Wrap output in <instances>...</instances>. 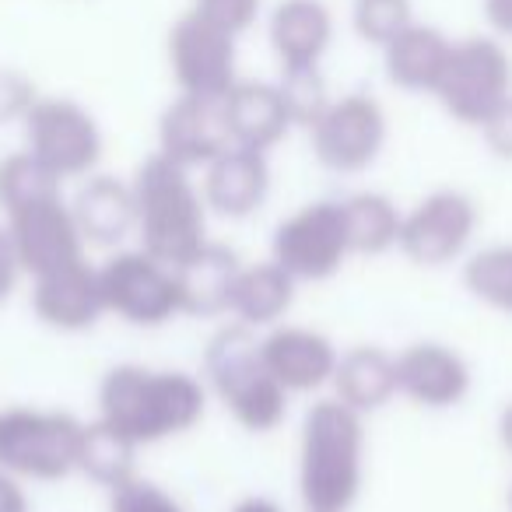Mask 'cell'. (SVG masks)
<instances>
[{
  "label": "cell",
  "mask_w": 512,
  "mask_h": 512,
  "mask_svg": "<svg viewBox=\"0 0 512 512\" xmlns=\"http://www.w3.org/2000/svg\"><path fill=\"white\" fill-rule=\"evenodd\" d=\"M95 404L99 421L144 449L193 432L207 414V386L183 369L123 362L102 376Z\"/></svg>",
  "instance_id": "6da1fadb"
},
{
  "label": "cell",
  "mask_w": 512,
  "mask_h": 512,
  "mask_svg": "<svg viewBox=\"0 0 512 512\" xmlns=\"http://www.w3.org/2000/svg\"><path fill=\"white\" fill-rule=\"evenodd\" d=\"M365 484V414L316 400L299 435V498L316 512H348Z\"/></svg>",
  "instance_id": "7a4b0ae2"
},
{
  "label": "cell",
  "mask_w": 512,
  "mask_h": 512,
  "mask_svg": "<svg viewBox=\"0 0 512 512\" xmlns=\"http://www.w3.org/2000/svg\"><path fill=\"white\" fill-rule=\"evenodd\" d=\"M130 186H134L137 207L134 235L144 253L158 256L169 267H179L211 242L207 235L211 211H207L204 193L193 183L190 169L155 151L137 165Z\"/></svg>",
  "instance_id": "3957f363"
},
{
  "label": "cell",
  "mask_w": 512,
  "mask_h": 512,
  "mask_svg": "<svg viewBox=\"0 0 512 512\" xmlns=\"http://www.w3.org/2000/svg\"><path fill=\"white\" fill-rule=\"evenodd\" d=\"M204 386L221 400L235 425L253 435H267L285 425L288 393L271 376L260 351L256 330L242 323H225L211 334L204 348Z\"/></svg>",
  "instance_id": "277c9868"
},
{
  "label": "cell",
  "mask_w": 512,
  "mask_h": 512,
  "mask_svg": "<svg viewBox=\"0 0 512 512\" xmlns=\"http://www.w3.org/2000/svg\"><path fill=\"white\" fill-rule=\"evenodd\" d=\"M85 421L53 407H0V467L18 481L53 484L78 474Z\"/></svg>",
  "instance_id": "5b68a950"
},
{
  "label": "cell",
  "mask_w": 512,
  "mask_h": 512,
  "mask_svg": "<svg viewBox=\"0 0 512 512\" xmlns=\"http://www.w3.org/2000/svg\"><path fill=\"white\" fill-rule=\"evenodd\" d=\"M439 106L463 127H481L512 95V57L498 36L456 39L435 85Z\"/></svg>",
  "instance_id": "8992f818"
},
{
  "label": "cell",
  "mask_w": 512,
  "mask_h": 512,
  "mask_svg": "<svg viewBox=\"0 0 512 512\" xmlns=\"http://www.w3.org/2000/svg\"><path fill=\"white\" fill-rule=\"evenodd\" d=\"M25 148L60 179H85L99 169L106 137L81 102L64 95H39L22 120Z\"/></svg>",
  "instance_id": "52a82bcc"
},
{
  "label": "cell",
  "mask_w": 512,
  "mask_h": 512,
  "mask_svg": "<svg viewBox=\"0 0 512 512\" xmlns=\"http://www.w3.org/2000/svg\"><path fill=\"white\" fill-rule=\"evenodd\" d=\"M106 313L141 330H158L183 316L176 267L162 264L158 256L137 249H120L99 267Z\"/></svg>",
  "instance_id": "ba28073f"
},
{
  "label": "cell",
  "mask_w": 512,
  "mask_h": 512,
  "mask_svg": "<svg viewBox=\"0 0 512 512\" xmlns=\"http://www.w3.org/2000/svg\"><path fill=\"white\" fill-rule=\"evenodd\" d=\"M351 239L341 200H313L278 221L271 239V260L295 281H330L348 264Z\"/></svg>",
  "instance_id": "9c48e42d"
},
{
  "label": "cell",
  "mask_w": 512,
  "mask_h": 512,
  "mask_svg": "<svg viewBox=\"0 0 512 512\" xmlns=\"http://www.w3.org/2000/svg\"><path fill=\"white\" fill-rule=\"evenodd\" d=\"M386 134L390 123L383 102L369 92H348L337 95L309 127V144L323 169L337 176H358L383 155Z\"/></svg>",
  "instance_id": "30bf717a"
},
{
  "label": "cell",
  "mask_w": 512,
  "mask_h": 512,
  "mask_svg": "<svg viewBox=\"0 0 512 512\" xmlns=\"http://www.w3.org/2000/svg\"><path fill=\"white\" fill-rule=\"evenodd\" d=\"M169 67L183 95L225 99L228 88L239 81V36L211 18L186 11L169 29Z\"/></svg>",
  "instance_id": "8fae6325"
},
{
  "label": "cell",
  "mask_w": 512,
  "mask_h": 512,
  "mask_svg": "<svg viewBox=\"0 0 512 512\" xmlns=\"http://www.w3.org/2000/svg\"><path fill=\"white\" fill-rule=\"evenodd\" d=\"M477 232V204L463 190H432L404 214L397 249L414 267L439 271L456 264Z\"/></svg>",
  "instance_id": "7c38bea8"
},
{
  "label": "cell",
  "mask_w": 512,
  "mask_h": 512,
  "mask_svg": "<svg viewBox=\"0 0 512 512\" xmlns=\"http://www.w3.org/2000/svg\"><path fill=\"white\" fill-rule=\"evenodd\" d=\"M4 225H8L18 260H22V271L29 278L88 260V242L81 235L78 221H74L71 200L64 193H53V197H43L29 207H18L15 214L4 218Z\"/></svg>",
  "instance_id": "4fadbf2b"
},
{
  "label": "cell",
  "mask_w": 512,
  "mask_h": 512,
  "mask_svg": "<svg viewBox=\"0 0 512 512\" xmlns=\"http://www.w3.org/2000/svg\"><path fill=\"white\" fill-rule=\"evenodd\" d=\"M474 372L456 348L442 341L407 344L397 355V390L425 411H449L470 397Z\"/></svg>",
  "instance_id": "5bb4252c"
},
{
  "label": "cell",
  "mask_w": 512,
  "mask_h": 512,
  "mask_svg": "<svg viewBox=\"0 0 512 512\" xmlns=\"http://www.w3.org/2000/svg\"><path fill=\"white\" fill-rule=\"evenodd\" d=\"M232 144L221 99L179 92L158 116V151L183 169H204Z\"/></svg>",
  "instance_id": "9a60e30c"
},
{
  "label": "cell",
  "mask_w": 512,
  "mask_h": 512,
  "mask_svg": "<svg viewBox=\"0 0 512 512\" xmlns=\"http://www.w3.org/2000/svg\"><path fill=\"white\" fill-rule=\"evenodd\" d=\"M260 351L271 376L285 386V393H316L330 386L337 369V344L323 330L299 327V323H278L260 337Z\"/></svg>",
  "instance_id": "2e32d148"
},
{
  "label": "cell",
  "mask_w": 512,
  "mask_h": 512,
  "mask_svg": "<svg viewBox=\"0 0 512 512\" xmlns=\"http://www.w3.org/2000/svg\"><path fill=\"white\" fill-rule=\"evenodd\" d=\"M32 313L43 327L60 330V334L92 330L106 316L99 267L78 260L71 267L32 278Z\"/></svg>",
  "instance_id": "e0dca14e"
},
{
  "label": "cell",
  "mask_w": 512,
  "mask_h": 512,
  "mask_svg": "<svg viewBox=\"0 0 512 512\" xmlns=\"http://www.w3.org/2000/svg\"><path fill=\"white\" fill-rule=\"evenodd\" d=\"M200 193H204L207 211L218 218H253L271 197V162L264 151L228 144L211 165H204Z\"/></svg>",
  "instance_id": "ac0fdd59"
},
{
  "label": "cell",
  "mask_w": 512,
  "mask_h": 512,
  "mask_svg": "<svg viewBox=\"0 0 512 512\" xmlns=\"http://www.w3.org/2000/svg\"><path fill=\"white\" fill-rule=\"evenodd\" d=\"M228 123V137L239 148H253L271 155L292 130V116L281 99L278 81H235L221 99Z\"/></svg>",
  "instance_id": "d6986e66"
},
{
  "label": "cell",
  "mask_w": 512,
  "mask_h": 512,
  "mask_svg": "<svg viewBox=\"0 0 512 512\" xmlns=\"http://www.w3.org/2000/svg\"><path fill=\"white\" fill-rule=\"evenodd\" d=\"M71 211L88 246H120L137 232L134 186L106 172H92L81 179Z\"/></svg>",
  "instance_id": "ffe728a7"
},
{
  "label": "cell",
  "mask_w": 512,
  "mask_h": 512,
  "mask_svg": "<svg viewBox=\"0 0 512 512\" xmlns=\"http://www.w3.org/2000/svg\"><path fill=\"white\" fill-rule=\"evenodd\" d=\"M281 67H320L334 43V15L323 0H281L267 22Z\"/></svg>",
  "instance_id": "44dd1931"
},
{
  "label": "cell",
  "mask_w": 512,
  "mask_h": 512,
  "mask_svg": "<svg viewBox=\"0 0 512 512\" xmlns=\"http://www.w3.org/2000/svg\"><path fill=\"white\" fill-rule=\"evenodd\" d=\"M242 271V260L225 242H207L204 249L183 260L176 267L179 299H183V316H200V320H218L228 316L235 278Z\"/></svg>",
  "instance_id": "7402d4cb"
},
{
  "label": "cell",
  "mask_w": 512,
  "mask_h": 512,
  "mask_svg": "<svg viewBox=\"0 0 512 512\" xmlns=\"http://www.w3.org/2000/svg\"><path fill=\"white\" fill-rule=\"evenodd\" d=\"M453 39L425 22H411L397 39L383 46V71L393 88L411 95H432L446 71Z\"/></svg>",
  "instance_id": "603a6c76"
},
{
  "label": "cell",
  "mask_w": 512,
  "mask_h": 512,
  "mask_svg": "<svg viewBox=\"0 0 512 512\" xmlns=\"http://www.w3.org/2000/svg\"><path fill=\"white\" fill-rule=\"evenodd\" d=\"M334 397L358 414H376L397 397V355L379 344H355L341 351L334 369Z\"/></svg>",
  "instance_id": "cb8c5ba5"
},
{
  "label": "cell",
  "mask_w": 512,
  "mask_h": 512,
  "mask_svg": "<svg viewBox=\"0 0 512 512\" xmlns=\"http://www.w3.org/2000/svg\"><path fill=\"white\" fill-rule=\"evenodd\" d=\"M295 288L299 281L274 260H260L239 271L228 302V316L249 330H271L285 323L288 309L295 306Z\"/></svg>",
  "instance_id": "d4e9b609"
},
{
  "label": "cell",
  "mask_w": 512,
  "mask_h": 512,
  "mask_svg": "<svg viewBox=\"0 0 512 512\" xmlns=\"http://www.w3.org/2000/svg\"><path fill=\"white\" fill-rule=\"evenodd\" d=\"M344 221H348V239L355 256H383L397 249L404 211L379 190H358L341 200Z\"/></svg>",
  "instance_id": "484cf974"
},
{
  "label": "cell",
  "mask_w": 512,
  "mask_h": 512,
  "mask_svg": "<svg viewBox=\"0 0 512 512\" xmlns=\"http://www.w3.org/2000/svg\"><path fill=\"white\" fill-rule=\"evenodd\" d=\"M137 449L127 435L109 428L106 421H88L85 435H81V456H78V474H85L92 484L113 491L116 484L137 477Z\"/></svg>",
  "instance_id": "4316f807"
},
{
  "label": "cell",
  "mask_w": 512,
  "mask_h": 512,
  "mask_svg": "<svg viewBox=\"0 0 512 512\" xmlns=\"http://www.w3.org/2000/svg\"><path fill=\"white\" fill-rule=\"evenodd\" d=\"M463 288L481 306L512 316V242H491L470 253L463 264Z\"/></svg>",
  "instance_id": "83f0119b"
},
{
  "label": "cell",
  "mask_w": 512,
  "mask_h": 512,
  "mask_svg": "<svg viewBox=\"0 0 512 512\" xmlns=\"http://www.w3.org/2000/svg\"><path fill=\"white\" fill-rule=\"evenodd\" d=\"M53 193H64V179L46 169L29 148L0 158V211H4V218L15 214L18 207L53 197Z\"/></svg>",
  "instance_id": "f1b7e54d"
},
{
  "label": "cell",
  "mask_w": 512,
  "mask_h": 512,
  "mask_svg": "<svg viewBox=\"0 0 512 512\" xmlns=\"http://www.w3.org/2000/svg\"><path fill=\"white\" fill-rule=\"evenodd\" d=\"M278 88L288 116H292V127L309 130L323 116V109L334 102L327 78H323V67H281Z\"/></svg>",
  "instance_id": "f546056e"
},
{
  "label": "cell",
  "mask_w": 512,
  "mask_h": 512,
  "mask_svg": "<svg viewBox=\"0 0 512 512\" xmlns=\"http://www.w3.org/2000/svg\"><path fill=\"white\" fill-rule=\"evenodd\" d=\"M414 22L411 0H355L351 4V29L362 43L383 50Z\"/></svg>",
  "instance_id": "4dcf8cb0"
},
{
  "label": "cell",
  "mask_w": 512,
  "mask_h": 512,
  "mask_svg": "<svg viewBox=\"0 0 512 512\" xmlns=\"http://www.w3.org/2000/svg\"><path fill=\"white\" fill-rule=\"evenodd\" d=\"M109 512H186V509L162 484L137 474L109 491Z\"/></svg>",
  "instance_id": "1f68e13d"
},
{
  "label": "cell",
  "mask_w": 512,
  "mask_h": 512,
  "mask_svg": "<svg viewBox=\"0 0 512 512\" xmlns=\"http://www.w3.org/2000/svg\"><path fill=\"white\" fill-rule=\"evenodd\" d=\"M36 99L39 88L29 74L15 71V67H0V127L22 123Z\"/></svg>",
  "instance_id": "d6a6232c"
},
{
  "label": "cell",
  "mask_w": 512,
  "mask_h": 512,
  "mask_svg": "<svg viewBox=\"0 0 512 512\" xmlns=\"http://www.w3.org/2000/svg\"><path fill=\"white\" fill-rule=\"evenodd\" d=\"M260 8H264V0H193L197 15L211 18L214 25L235 32V36H242L249 25H256Z\"/></svg>",
  "instance_id": "836d02e7"
},
{
  "label": "cell",
  "mask_w": 512,
  "mask_h": 512,
  "mask_svg": "<svg viewBox=\"0 0 512 512\" xmlns=\"http://www.w3.org/2000/svg\"><path fill=\"white\" fill-rule=\"evenodd\" d=\"M481 137L498 162H512V95L481 123Z\"/></svg>",
  "instance_id": "e575fe53"
},
{
  "label": "cell",
  "mask_w": 512,
  "mask_h": 512,
  "mask_svg": "<svg viewBox=\"0 0 512 512\" xmlns=\"http://www.w3.org/2000/svg\"><path fill=\"white\" fill-rule=\"evenodd\" d=\"M22 278L25 271H22V260H18L15 242H11V232L8 225H0V306H8Z\"/></svg>",
  "instance_id": "d590c367"
},
{
  "label": "cell",
  "mask_w": 512,
  "mask_h": 512,
  "mask_svg": "<svg viewBox=\"0 0 512 512\" xmlns=\"http://www.w3.org/2000/svg\"><path fill=\"white\" fill-rule=\"evenodd\" d=\"M0 512H32V498L25 491V481L0 467Z\"/></svg>",
  "instance_id": "8d00e7d4"
},
{
  "label": "cell",
  "mask_w": 512,
  "mask_h": 512,
  "mask_svg": "<svg viewBox=\"0 0 512 512\" xmlns=\"http://www.w3.org/2000/svg\"><path fill=\"white\" fill-rule=\"evenodd\" d=\"M481 11L491 25V36L512 39V0H481Z\"/></svg>",
  "instance_id": "74e56055"
},
{
  "label": "cell",
  "mask_w": 512,
  "mask_h": 512,
  "mask_svg": "<svg viewBox=\"0 0 512 512\" xmlns=\"http://www.w3.org/2000/svg\"><path fill=\"white\" fill-rule=\"evenodd\" d=\"M228 512H285V509L267 495H246V498H239Z\"/></svg>",
  "instance_id": "f35d334b"
},
{
  "label": "cell",
  "mask_w": 512,
  "mask_h": 512,
  "mask_svg": "<svg viewBox=\"0 0 512 512\" xmlns=\"http://www.w3.org/2000/svg\"><path fill=\"white\" fill-rule=\"evenodd\" d=\"M498 442H502V449L512 456V400L498 411Z\"/></svg>",
  "instance_id": "ab89813d"
},
{
  "label": "cell",
  "mask_w": 512,
  "mask_h": 512,
  "mask_svg": "<svg viewBox=\"0 0 512 512\" xmlns=\"http://www.w3.org/2000/svg\"><path fill=\"white\" fill-rule=\"evenodd\" d=\"M509 512H512V488H509Z\"/></svg>",
  "instance_id": "60d3db41"
},
{
  "label": "cell",
  "mask_w": 512,
  "mask_h": 512,
  "mask_svg": "<svg viewBox=\"0 0 512 512\" xmlns=\"http://www.w3.org/2000/svg\"><path fill=\"white\" fill-rule=\"evenodd\" d=\"M306 512H316V509H306Z\"/></svg>",
  "instance_id": "b9f144b4"
}]
</instances>
